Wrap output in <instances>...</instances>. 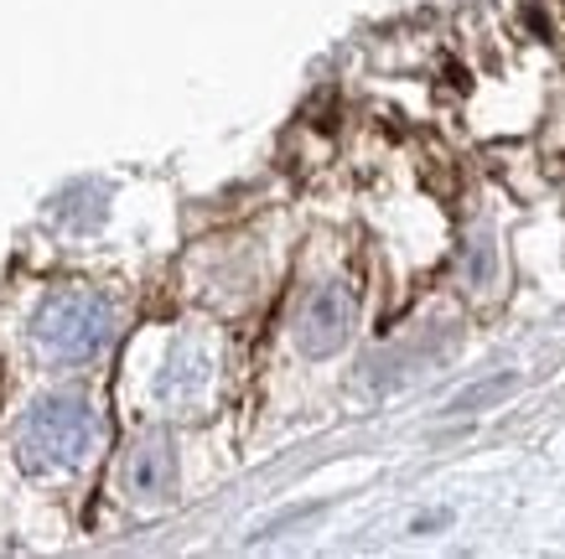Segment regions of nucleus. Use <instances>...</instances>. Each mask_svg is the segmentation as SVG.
Masks as SVG:
<instances>
[{"label": "nucleus", "mask_w": 565, "mask_h": 559, "mask_svg": "<svg viewBox=\"0 0 565 559\" xmlns=\"http://www.w3.org/2000/svg\"><path fill=\"white\" fill-rule=\"evenodd\" d=\"M125 497H136V503H161V497H172L177 487V461H172V445L161 441H146L130 451V461H125Z\"/></svg>", "instance_id": "obj_4"}, {"label": "nucleus", "mask_w": 565, "mask_h": 559, "mask_svg": "<svg viewBox=\"0 0 565 559\" xmlns=\"http://www.w3.org/2000/svg\"><path fill=\"white\" fill-rule=\"evenodd\" d=\"M353 316H359V295L343 286V280H332V286H317L301 305V316H296V347L307 357H327L338 353L353 332Z\"/></svg>", "instance_id": "obj_3"}, {"label": "nucleus", "mask_w": 565, "mask_h": 559, "mask_svg": "<svg viewBox=\"0 0 565 559\" xmlns=\"http://www.w3.org/2000/svg\"><path fill=\"white\" fill-rule=\"evenodd\" d=\"M207 384V363L198 347H177L172 357H167V373H161V399H177V405H188V399H198Z\"/></svg>", "instance_id": "obj_5"}, {"label": "nucleus", "mask_w": 565, "mask_h": 559, "mask_svg": "<svg viewBox=\"0 0 565 559\" xmlns=\"http://www.w3.org/2000/svg\"><path fill=\"white\" fill-rule=\"evenodd\" d=\"M109 337H115V305L88 286L52 290L32 322V342L52 363H88L109 347Z\"/></svg>", "instance_id": "obj_2"}, {"label": "nucleus", "mask_w": 565, "mask_h": 559, "mask_svg": "<svg viewBox=\"0 0 565 559\" xmlns=\"http://www.w3.org/2000/svg\"><path fill=\"white\" fill-rule=\"evenodd\" d=\"M99 445V415L84 394H42L21 420L17 451L32 476H57L84 466Z\"/></svg>", "instance_id": "obj_1"}]
</instances>
